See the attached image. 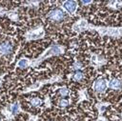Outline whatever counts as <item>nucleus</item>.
<instances>
[{"mask_svg":"<svg viewBox=\"0 0 122 121\" xmlns=\"http://www.w3.org/2000/svg\"><path fill=\"white\" fill-rule=\"evenodd\" d=\"M49 17L53 20V21H60L64 18V12L58 9L54 10H51L50 13H49Z\"/></svg>","mask_w":122,"mask_h":121,"instance_id":"obj_2","label":"nucleus"},{"mask_svg":"<svg viewBox=\"0 0 122 121\" xmlns=\"http://www.w3.org/2000/svg\"><path fill=\"white\" fill-rule=\"evenodd\" d=\"M109 87L111 89H114V90H117V89H121L122 88V81L117 79V78H113L110 81L109 83Z\"/></svg>","mask_w":122,"mask_h":121,"instance_id":"obj_5","label":"nucleus"},{"mask_svg":"<svg viewBox=\"0 0 122 121\" xmlns=\"http://www.w3.org/2000/svg\"><path fill=\"white\" fill-rule=\"evenodd\" d=\"M68 93H69V91H68L67 88L63 87V88L60 90V94H61L62 96H66V95H68Z\"/></svg>","mask_w":122,"mask_h":121,"instance_id":"obj_9","label":"nucleus"},{"mask_svg":"<svg viewBox=\"0 0 122 121\" xmlns=\"http://www.w3.org/2000/svg\"><path fill=\"white\" fill-rule=\"evenodd\" d=\"M73 78H74V80H76V81H80V80L83 78V72H82V71H75V73H74V75H73Z\"/></svg>","mask_w":122,"mask_h":121,"instance_id":"obj_6","label":"nucleus"},{"mask_svg":"<svg viewBox=\"0 0 122 121\" xmlns=\"http://www.w3.org/2000/svg\"><path fill=\"white\" fill-rule=\"evenodd\" d=\"M0 121H1V117H0Z\"/></svg>","mask_w":122,"mask_h":121,"instance_id":"obj_14","label":"nucleus"},{"mask_svg":"<svg viewBox=\"0 0 122 121\" xmlns=\"http://www.w3.org/2000/svg\"><path fill=\"white\" fill-rule=\"evenodd\" d=\"M90 3H92V1H82V4H90Z\"/></svg>","mask_w":122,"mask_h":121,"instance_id":"obj_13","label":"nucleus"},{"mask_svg":"<svg viewBox=\"0 0 122 121\" xmlns=\"http://www.w3.org/2000/svg\"><path fill=\"white\" fill-rule=\"evenodd\" d=\"M18 109H19V106H18L17 103H14V104L11 106V111L14 112V113H16V112L18 111Z\"/></svg>","mask_w":122,"mask_h":121,"instance_id":"obj_10","label":"nucleus"},{"mask_svg":"<svg viewBox=\"0 0 122 121\" xmlns=\"http://www.w3.org/2000/svg\"><path fill=\"white\" fill-rule=\"evenodd\" d=\"M59 105H60L61 107H66L67 105H69V102H68V100L62 99V100H60V102H59Z\"/></svg>","mask_w":122,"mask_h":121,"instance_id":"obj_11","label":"nucleus"},{"mask_svg":"<svg viewBox=\"0 0 122 121\" xmlns=\"http://www.w3.org/2000/svg\"><path fill=\"white\" fill-rule=\"evenodd\" d=\"M63 6L69 12H73L76 9V2L75 1H65Z\"/></svg>","mask_w":122,"mask_h":121,"instance_id":"obj_3","label":"nucleus"},{"mask_svg":"<svg viewBox=\"0 0 122 121\" xmlns=\"http://www.w3.org/2000/svg\"><path fill=\"white\" fill-rule=\"evenodd\" d=\"M107 88V83H106V80L103 79V78H98L95 83H94V86H93V89L95 91L97 92H101V91H104Z\"/></svg>","mask_w":122,"mask_h":121,"instance_id":"obj_1","label":"nucleus"},{"mask_svg":"<svg viewBox=\"0 0 122 121\" xmlns=\"http://www.w3.org/2000/svg\"><path fill=\"white\" fill-rule=\"evenodd\" d=\"M28 64H29V62H28V60L27 59H21L19 62H18V66L20 67V68H26L27 66H28Z\"/></svg>","mask_w":122,"mask_h":121,"instance_id":"obj_7","label":"nucleus"},{"mask_svg":"<svg viewBox=\"0 0 122 121\" xmlns=\"http://www.w3.org/2000/svg\"><path fill=\"white\" fill-rule=\"evenodd\" d=\"M12 51V46L10 43H3L0 46V52L3 54H8Z\"/></svg>","mask_w":122,"mask_h":121,"instance_id":"obj_4","label":"nucleus"},{"mask_svg":"<svg viewBox=\"0 0 122 121\" xmlns=\"http://www.w3.org/2000/svg\"><path fill=\"white\" fill-rule=\"evenodd\" d=\"M74 66H75V67H74L75 69H79V68L81 67V64H80L79 62H77V63H75V65H74Z\"/></svg>","mask_w":122,"mask_h":121,"instance_id":"obj_12","label":"nucleus"},{"mask_svg":"<svg viewBox=\"0 0 122 121\" xmlns=\"http://www.w3.org/2000/svg\"><path fill=\"white\" fill-rule=\"evenodd\" d=\"M31 105L32 106H34V107H36V106H39L40 104H41V100L39 99V98H37V97H34V98H32L31 99Z\"/></svg>","mask_w":122,"mask_h":121,"instance_id":"obj_8","label":"nucleus"}]
</instances>
